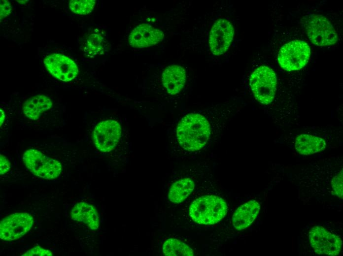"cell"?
Wrapping results in <instances>:
<instances>
[{"label":"cell","mask_w":343,"mask_h":256,"mask_svg":"<svg viewBox=\"0 0 343 256\" xmlns=\"http://www.w3.org/2000/svg\"><path fill=\"white\" fill-rule=\"evenodd\" d=\"M96 4L95 0H71L69 3V8L73 13L86 15L93 10Z\"/></svg>","instance_id":"44dd1931"},{"label":"cell","mask_w":343,"mask_h":256,"mask_svg":"<svg viewBox=\"0 0 343 256\" xmlns=\"http://www.w3.org/2000/svg\"><path fill=\"white\" fill-rule=\"evenodd\" d=\"M309 239L311 246L318 254L333 256L340 253L342 246L341 238L322 227L311 228Z\"/></svg>","instance_id":"30bf717a"},{"label":"cell","mask_w":343,"mask_h":256,"mask_svg":"<svg viewBox=\"0 0 343 256\" xmlns=\"http://www.w3.org/2000/svg\"><path fill=\"white\" fill-rule=\"evenodd\" d=\"M227 209L226 202L221 197L206 195L192 202L189 208V215L197 224H214L225 216Z\"/></svg>","instance_id":"3957f363"},{"label":"cell","mask_w":343,"mask_h":256,"mask_svg":"<svg viewBox=\"0 0 343 256\" xmlns=\"http://www.w3.org/2000/svg\"><path fill=\"white\" fill-rule=\"evenodd\" d=\"M186 79L185 69L181 65L172 64L167 66L162 74V82L171 95L179 93L183 88Z\"/></svg>","instance_id":"4fadbf2b"},{"label":"cell","mask_w":343,"mask_h":256,"mask_svg":"<svg viewBox=\"0 0 343 256\" xmlns=\"http://www.w3.org/2000/svg\"><path fill=\"white\" fill-rule=\"evenodd\" d=\"M331 184L334 193L339 198L343 199V169L334 177Z\"/></svg>","instance_id":"7402d4cb"},{"label":"cell","mask_w":343,"mask_h":256,"mask_svg":"<svg viewBox=\"0 0 343 256\" xmlns=\"http://www.w3.org/2000/svg\"><path fill=\"white\" fill-rule=\"evenodd\" d=\"M44 65L49 73L59 80L69 82L78 74L76 64L69 57L60 54L48 55L44 59Z\"/></svg>","instance_id":"8fae6325"},{"label":"cell","mask_w":343,"mask_h":256,"mask_svg":"<svg viewBox=\"0 0 343 256\" xmlns=\"http://www.w3.org/2000/svg\"><path fill=\"white\" fill-rule=\"evenodd\" d=\"M0 174L4 175L6 173L11 167L10 162L4 156L0 155Z\"/></svg>","instance_id":"d4e9b609"},{"label":"cell","mask_w":343,"mask_h":256,"mask_svg":"<svg viewBox=\"0 0 343 256\" xmlns=\"http://www.w3.org/2000/svg\"><path fill=\"white\" fill-rule=\"evenodd\" d=\"M310 55L308 44L302 40H293L284 44L279 50L277 60L279 65L288 71L298 70L308 63Z\"/></svg>","instance_id":"8992f818"},{"label":"cell","mask_w":343,"mask_h":256,"mask_svg":"<svg viewBox=\"0 0 343 256\" xmlns=\"http://www.w3.org/2000/svg\"><path fill=\"white\" fill-rule=\"evenodd\" d=\"M11 11V6L8 0H0V20L8 16Z\"/></svg>","instance_id":"cb8c5ba5"},{"label":"cell","mask_w":343,"mask_h":256,"mask_svg":"<svg viewBox=\"0 0 343 256\" xmlns=\"http://www.w3.org/2000/svg\"><path fill=\"white\" fill-rule=\"evenodd\" d=\"M22 256H52V253L47 249L41 248L39 246H35L23 254Z\"/></svg>","instance_id":"603a6c76"},{"label":"cell","mask_w":343,"mask_h":256,"mask_svg":"<svg viewBox=\"0 0 343 256\" xmlns=\"http://www.w3.org/2000/svg\"><path fill=\"white\" fill-rule=\"evenodd\" d=\"M260 210V204L251 200L240 206L232 217V224L237 230H242L249 226L256 218Z\"/></svg>","instance_id":"5bb4252c"},{"label":"cell","mask_w":343,"mask_h":256,"mask_svg":"<svg viewBox=\"0 0 343 256\" xmlns=\"http://www.w3.org/2000/svg\"><path fill=\"white\" fill-rule=\"evenodd\" d=\"M163 254L167 256H193V250L185 243L175 238H169L164 243Z\"/></svg>","instance_id":"ffe728a7"},{"label":"cell","mask_w":343,"mask_h":256,"mask_svg":"<svg viewBox=\"0 0 343 256\" xmlns=\"http://www.w3.org/2000/svg\"><path fill=\"white\" fill-rule=\"evenodd\" d=\"M33 217L26 212L16 213L3 218L0 223V238L4 241L18 239L32 227Z\"/></svg>","instance_id":"ba28073f"},{"label":"cell","mask_w":343,"mask_h":256,"mask_svg":"<svg viewBox=\"0 0 343 256\" xmlns=\"http://www.w3.org/2000/svg\"><path fill=\"white\" fill-rule=\"evenodd\" d=\"M70 213L71 219L85 224L92 230H96L100 226L99 216L97 209L86 202H80L75 204Z\"/></svg>","instance_id":"9a60e30c"},{"label":"cell","mask_w":343,"mask_h":256,"mask_svg":"<svg viewBox=\"0 0 343 256\" xmlns=\"http://www.w3.org/2000/svg\"><path fill=\"white\" fill-rule=\"evenodd\" d=\"M0 127L1 126L2 124H3L4 119H5V115L2 109H0Z\"/></svg>","instance_id":"484cf974"},{"label":"cell","mask_w":343,"mask_h":256,"mask_svg":"<svg viewBox=\"0 0 343 256\" xmlns=\"http://www.w3.org/2000/svg\"><path fill=\"white\" fill-rule=\"evenodd\" d=\"M277 78L274 71L266 65H261L251 73L249 85L253 94L260 103L268 105L274 97Z\"/></svg>","instance_id":"277c9868"},{"label":"cell","mask_w":343,"mask_h":256,"mask_svg":"<svg viewBox=\"0 0 343 256\" xmlns=\"http://www.w3.org/2000/svg\"><path fill=\"white\" fill-rule=\"evenodd\" d=\"M218 6L196 25V51L202 50L212 60L223 57L229 50L235 35L234 25L224 14L223 5Z\"/></svg>","instance_id":"6da1fadb"},{"label":"cell","mask_w":343,"mask_h":256,"mask_svg":"<svg viewBox=\"0 0 343 256\" xmlns=\"http://www.w3.org/2000/svg\"><path fill=\"white\" fill-rule=\"evenodd\" d=\"M165 36V32L161 29L142 23L132 31L129 36V42L134 48H143L160 43Z\"/></svg>","instance_id":"7c38bea8"},{"label":"cell","mask_w":343,"mask_h":256,"mask_svg":"<svg viewBox=\"0 0 343 256\" xmlns=\"http://www.w3.org/2000/svg\"><path fill=\"white\" fill-rule=\"evenodd\" d=\"M305 28L309 38L317 46L331 45L338 41V35L333 26L321 15H309L307 19Z\"/></svg>","instance_id":"52a82bcc"},{"label":"cell","mask_w":343,"mask_h":256,"mask_svg":"<svg viewBox=\"0 0 343 256\" xmlns=\"http://www.w3.org/2000/svg\"><path fill=\"white\" fill-rule=\"evenodd\" d=\"M23 160L32 173L44 179H55L62 172V165L58 160L34 149L26 150L23 155Z\"/></svg>","instance_id":"5b68a950"},{"label":"cell","mask_w":343,"mask_h":256,"mask_svg":"<svg viewBox=\"0 0 343 256\" xmlns=\"http://www.w3.org/2000/svg\"><path fill=\"white\" fill-rule=\"evenodd\" d=\"M107 43L103 36L100 32H94L89 34L85 40L83 51L90 57H94L104 53Z\"/></svg>","instance_id":"d6986e66"},{"label":"cell","mask_w":343,"mask_h":256,"mask_svg":"<svg viewBox=\"0 0 343 256\" xmlns=\"http://www.w3.org/2000/svg\"><path fill=\"white\" fill-rule=\"evenodd\" d=\"M326 146L325 141L322 138L306 134L298 135L295 142L296 151L304 155L322 151L325 149Z\"/></svg>","instance_id":"e0dca14e"},{"label":"cell","mask_w":343,"mask_h":256,"mask_svg":"<svg viewBox=\"0 0 343 256\" xmlns=\"http://www.w3.org/2000/svg\"><path fill=\"white\" fill-rule=\"evenodd\" d=\"M210 135V124L203 115L191 113L184 116L176 128V137L184 150L196 151L205 146Z\"/></svg>","instance_id":"7a4b0ae2"},{"label":"cell","mask_w":343,"mask_h":256,"mask_svg":"<svg viewBox=\"0 0 343 256\" xmlns=\"http://www.w3.org/2000/svg\"><path fill=\"white\" fill-rule=\"evenodd\" d=\"M195 184L189 178L175 181L170 187L168 193L169 200L175 203L184 201L193 192Z\"/></svg>","instance_id":"ac0fdd59"},{"label":"cell","mask_w":343,"mask_h":256,"mask_svg":"<svg viewBox=\"0 0 343 256\" xmlns=\"http://www.w3.org/2000/svg\"><path fill=\"white\" fill-rule=\"evenodd\" d=\"M52 106L51 99L43 95L31 96L24 103L23 112L31 120L38 119L41 114Z\"/></svg>","instance_id":"2e32d148"},{"label":"cell","mask_w":343,"mask_h":256,"mask_svg":"<svg viewBox=\"0 0 343 256\" xmlns=\"http://www.w3.org/2000/svg\"><path fill=\"white\" fill-rule=\"evenodd\" d=\"M121 135V128L116 121L107 120L99 123L93 132V139L96 148L104 153L113 150Z\"/></svg>","instance_id":"9c48e42d"}]
</instances>
